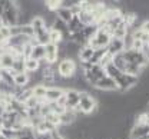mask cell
I'll use <instances>...</instances> for the list:
<instances>
[{"mask_svg":"<svg viewBox=\"0 0 149 139\" xmlns=\"http://www.w3.org/2000/svg\"><path fill=\"white\" fill-rule=\"evenodd\" d=\"M19 6H17V0H6V6H4V12L1 15L3 19V26H17L19 22Z\"/></svg>","mask_w":149,"mask_h":139,"instance_id":"1","label":"cell"},{"mask_svg":"<svg viewBox=\"0 0 149 139\" xmlns=\"http://www.w3.org/2000/svg\"><path fill=\"white\" fill-rule=\"evenodd\" d=\"M79 109L83 115L91 116L97 109V100L95 99L92 93L89 92H80V99H79Z\"/></svg>","mask_w":149,"mask_h":139,"instance_id":"2","label":"cell"},{"mask_svg":"<svg viewBox=\"0 0 149 139\" xmlns=\"http://www.w3.org/2000/svg\"><path fill=\"white\" fill-rule=\"evenodd\" d=\"M63 95H65V89L63 88H60V86H52V88H47L45 100L47 103H56Z\"/></svg>","mask_w":149,"mask_h":139,"instance_id":"9","label":"cell"},{"mask_svg":"<svg viewBox=\"0 0 149 139\" xmlns=\"http://www.w3.org/2000/svg\"><path fill=\"white\" fill-rule=\"evenodd\" d=\"M95 89H97V90H100V92H116V90H118V85H116V82L112 79V78L103 76L102 79L97 80Z\"/></svg>","mask_w":149,"mask_h":139,"instance_id":"8","label":"cell"},{"mask_svg":"<svg viewBox=\"0 0 149 139\" xmlns=\"http://www.w3.org/2000/svg\"><path fill=\"white\" fill-rule=\"evenodd\" d=\"M105 72H106V76H109V78H112L113 80H116L120 75H122V72L119 70V69H116L115 66H113V63H111V65H108L106 67H105Z\"/></svg>","mask_w":149,"mask_h":139,"instance_id":"24","label":"cell"},{"mask_svg":"<svg viewBox=\"0 0 149 139\" xmlns=\"http://www.w3.org/2000/svg\"><path fill=\"white\" fill-rule=\"evenodd\" d=\"M146 112H148V113H149V102H148V103H146Z\"/></svg>","mask_w":149,"mask_h":139,"instance_id":"31","label":"cell"},{"mask_svg":"<svg viewBox=\"0 0 149 139\" xmlns=\"http://www.w3.org/2000/svg\"><path fill=\"white\" fill-rule=\"evenodd\" d=\"M13 63H15V56H13V55L10 53V50L7 49L6 53H3V55L0 56V65H1V69L9 70V69H12Z\"/></svg>","mask_w":149,"mask_h":139,"instance_id":"13","label":"cell"},{"mask_svg":"<svg viewBox=\"0 0 149 139\" xmlns=\"http://www.w3.org/2000/svg\"><path fill=\"white\" fill-rule=\"evenodd\" d=\"M142 55H143V58L146 59V62H148L149 65V44H143V47H142Z\"/></svg>","mask_w":149,"mask_h":139,"instance_id":"27","label":"cell"},{"mask_svg":"<svg viewBox=\"0 0 149 139\" xmlns=\"http://www.w3.org/2000/svg\"><path fill=\"white\" fill-rule=\"evenodd\" d=\"M40 69V62L33 58H29V59H24V72L27 73H33L37 72Z\"/></svg>","mask_w":149,"mask_h":139,"instance_id":"19","label":"cell"},{"mask_svg":"<svg viewBox=\"0 0 149 139\" xmlns=\"http://www.w3.org/2000/svg\"><path fill=\"white\" fill-rule=\"evenodd\" d=\"M30 26L33 27V30H35V35L39 33V32H42V30H46L47 29V26H46V23H45V19L42 17V16H35L32 22H30Z\"/></svg>","mask_w":149,"mask_h":139,"instance_id":"18","label":"cell"},{"mask_svg":"<svg viewBox=\"0 0 149 139\" xmlns=\"http://www.w3.org/2000/svg\"><path fill=\"white\" fill-rule=\"evenodd\" d=\"M50 139H66L62 133H59L57 131H53L52 133H50Z\"/></svg>","mask_w":149,"mask_h":139,"instance_id":"29","label":"cell"},{"mask_svg":"<svg viewBox=\"0 0 149 139\" xmlns=\"http://www.w3.org/2000/svg\"><path fill=\"white\" fill-rule=\"evenodd\" d=\"M40 103H42V100H39L37 98H35V96L29 98V99L24 102L26 111H29V109H35V108H37V106H40Z\"/></svg>","mask_w":149,"mask_h":139,"instance_id":"26","label":"cell"},{"mask_svg":"<svg viewBox=\"0 0 149 139\" xmlns=\"http://www.w3.org/2000/svg\"><path fill=\"white\" fill-rule=\"evenodd\" d=\"M130 139H149V123L139 125L135 123L129 131Z\"/></svg>","mask_w":149,"mask_h":139,"instance_id":"6","label":"cell"},{"mask_svg":"<svg viewBox=\"0 0 149 139\" xmlns=\"http://www.w3.org/2000/svg\"><path fill=\"white\" fill-rule=\"evenodd\" d=\"M46 92H47V88L42 83V85H37L33 88V96L37 98L39 100L45 102V98H46Z\"/></svg>","mask_w":149,"mask_h":139,"instance_id":"22","label":"cell"},{"mask_svg":"<svg viewBox=\"0 0 149 139\" xmlns=\"http://www.w3.org/2000/svg\"><path fill=\"white\" fill-rule=\"evenodd\" d=\"M141 29H142L145 33H148V35H149V19H146V20H143V22H142Z\"/></svg>","mask_w":149,"mask_h":139,"instance_id":"28","label":"cell"},{"mask_svg":"<svg viewBox=\"0 0 149 139\" xmlns=\"http://www.w3.org/2000/svg\"><path fill=\"white\" fill-rule=\"evenodd\" d=\"M83 27H85V26L82 24V22L79 20L77 16H73V19L68 23V30H69V33H70V35L82 32V30H83Z\"/></svg>","mask_w":149,"mask_h":139,"instance_id":"16","label":"cell"},{"mask_svg":"<svg viewBox=\"0 0 149 139\" xmlns=\"http://www.w3.org/2000/svg\"><path fill=\"white\" fill-rule=\"evenodd\" d=\"M0 72H1V70H0ZM0 82H1V73H0Z\"/></svg>","mask_w":149,"mask_h":139,"instance_id":"33","label":"cell"},{"mask_svg":"<svg viewBox=\"0 0 149 139\" xmlns=\"http://www.w3.org/2000/svg\"><path fill=\"white\" fill-rule=\"evenodd\" d=\"M0 139H7V138H6L4 135H1V133H0Z\"/></svg>","mask_w":149,"mask_h":139,"instance_id":"32","label":"cell"},{"mask_svg":"<svg viewBox=\"0 0 149 139\" xmlns=\"http://www.w3.org/2000/svg\"><path fill=\"white\" fill-rule=\"evenodd\" d=\"M3 26V19H1V15H0V27Z\"/></svg>","mask_w":149,"mask_h":139,"instance_id":"30","label":"cell"},{"mask_svg":"<svg viewBox=\"0 0 149 139\" xmlns=\"http://www.w3.org/2000/svg\"><path fill=\"white\" fill-rule=\"evenodd\" d=\"M56 17L59 20H62L63 23H69L70 20L73 19V13H72V10L70 9H65V7H60L57 12H56Z\"/></svg>","mask_w":149,"mask_h":139,"instance_id":"17","label":"cell"},{"mask_svg":"<svg viewBox=\"0 0 149 139\" xmlns=\"http://www.w3.org/2000/svg\"><path fill=\"white\" fill-rule=\"evenodd\" d=\"M93 52H95V49H93V47H91L89 44H85V46H82V47H80L79 55H77V59L80 60V63L89 62V60L92 59Z\"/></svg>","mask_w":149,"mask_h":139,"instance_id":"12","label":"cell"},{"mask_svg":"<svg viewBox=\"0 0 149 139\" xmlns=\"http://www.w3.org/2000/svg\"><path fill=\"white\" fill-rule=\"evenodd\" d=\"M77 17H79L80 22H82L83 26H92V24H96V19H95V16H93L92 12H88V10H83V9H82V12L77 15Z\"/></svg>","mask_w":149,"mask_h":139,"instance_id":"14","label":"cell"},{"mask_svg":"<svg viewBox=\"0 0 149 139\" xmlns=\"http://www.w3.org/2000/svg\"><path fill=\"white\" fill-rule=\"evenodd\" d=\"M146 44H149V40H148V43H146Z\"/></svg>","mask_w":149,"mask_h":139,"instance_id":"34","label":"cell"},{"mask_svg":"<svg viewBox=\"0 0 149 139\" xmlns=\"http://www.w3.org/2000/svg\"><path fill=\"white\" fill-rule=\"evenodd\" d=\"M106 50L111 53L112 56L119 55V53H122V52L125 50V42L120 40V39H115V38H112L111 42H109V44H108V47H106Z\"/></svg>","mask_w":149,"mask_h":139,"instance_id":"11","label":"cell"},{"mask_svg":"<svg viewBox=\"0 0 149 139\" xmlns=\"http://www.w3.org/2000/svg\"><path fill=\"white\" fill-rule=\"evenodd\" d=\"M30 58L39 60V62L45 60V58H46L45 46H42V44H35V46H33V50H32V56H30Z\"/></svg>","mask_w":149,"mask_h":139,"instance_id":"20","label":"cell"},{"mask_svg":"<svg viewBox=\"0 0 149 139\" xmlns=\"http://www.w3.org/2000/svg\"><path fill=\"white\" fill-rule=\"evenodd\" d=\"M13 80H15V86H16V88L23 89V88L29 86V73H27V72L17 73V75L13 78Z\"/></svg>","mask_w":149,"mask_h":139,"instance_id":"15","label":"cell"},{"mask_svg":"<svg viewBox=\"0 0 149 139\" xmlns=\"http://www.w3.org/2000/svg\"><path fill=\"white\" fill-rule=\"evenodd\" d=\"M111 39H112L111 32L106 27H99L97 32L95 33V36H93L92 39L89 40L88 44L91 47H93L95 50L96 49H106L108 44H109V42H111Z\"/></svg>","mask_w":149,"mask_h":139,"instance_id":"3","label":"cell"},{"mask_svg":"<svg viewBox=\"0 0 149 139\" xmlns=\"http://www.w3.org/2000/svg\"><path fill=\"white\" fill-rule=\"evenodd\" d=\"M45 50H46L45 60L49 65H55L56 62H59V46H56L53 43H47L45 46Z\"/></svg>","mask_w":149,"mask_h":139,"instance_id":"10","label":"cell"},{"mask_svg":"<svg viewBox=\"0 0 149 139\" xmlns=\"http://www.w3.org/2000/svg\"><path fill=\"white\" fill-rule=\"evenodd\" d=\"M122 56H123V59L126 60L128 63L138 65V66H141V67L148 66V62L143 58L142 52H138V50H133V49H128V50H123V52H122Z\"/></svg>","mask_w":149,"mask_h":139,"instance_id":"5","label":"cell"},{"mask_svg":"<svg viewBox=\"0 0 149 139\" xmlns=\"http://www.w3.org/2000/svg\"><path fill=\"white\" fill-rule=\"evenodd\" d=\"M112 63H113V66H115L116 69H119L122 73H125V69H126V65H128V62L123 59L122 53H119V55H115V56H113V59H112Z\"/></svg>","mask_w":149,"mask_h":139,"instance_id":"21","label":"cell"},{"mask_svg":"<svg viewBox=\"0 0 149 139\" xmlns=\"http://www.w3.org/2000/svg\"><path fill=\"white\" fill-rule=\"evenodd\" d=\"M106 53V49H96L95 52H93V56L92 59L89 60V63L91 65H99V62H100V59L103 58V55Z\"/></svg>","mask_w":149,"mask_h":139,"instance_id":"25","label":"cell"},{"mask_svg":"<svg viewBox=\"0 0 149 139\" xmlns=\"http://www.w3.org/2000/svg\"><path fill=\"white\" fill-rule=\"evenodd\" d=\"M77 70V65L73 59H62L57 62V75L62 79H72L74 78V73Z\"/></svg>","mask_w":149,"mask_h":139,"instance_id":"4","label":"cell"},{"mask_svg":"<svg viewBox=\"0 0 149 139\" xmlns=\"http://www.w3.org/2000/svg\"><path fill=\"white\" fill-rule=\"evenodd\" d=\"M50 43H53L56 46H60L62 43H65V38L60 32H57L55 29H50Z\"/></svg>","mask_w":149,"mask_h":139,"instance_id":"23","label":"cell"},{"mask_svg":"<svg viewBox=\"0 0 149 139\" xmlns=\"http://www.w3.org/2000/svg\"><path fill=\"white\" fill-rule=\"evenodd\" d=\"M65 95H66V106L65 109L68 111H74V108L79 106V99H80V92H77L73 88H69V89H65Z\"/></svg>","mask_w":149,"mask_h":139,"instance_id":"7","label":"cell"}]
</instances>
